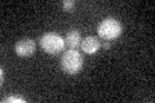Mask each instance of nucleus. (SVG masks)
<instances>
[{"mask_svg":"<svg viewBox=\"0 0 155 103\" xmlns=\"http://www.w3.org/2000/svg\"><path fill=\"white\" fill-rule=\"evenodd\" d=\"M83 67V56L76 49H69L61 57V68L62 71L69 73V75H75L80 72Z\"/></svg>","mask_w":155,"mask_h":103,"instance_id":"f257e3e1","label":"nucleus"},{"mask_svg":"<svg viewBox=\"0 0 155 103\" xmlns=\"http://www.w3.org/2000/svg\"><path fill=\"white\" fill-rule=\"evenodd\" d=\"M123 31L122 23H120L118 19L115 18H105L100 22L98 27H97V32H98V36L105 39V40H114V39L119 37L120 34Z\"/></svg>","mask_w":155,"mask_h":103,"instance_id":"f03ea898","label":"nucleus"},{"mask_svg":"<svg viewBox=\"0 0 155 103\" xmlns=\"http://www.w3.org/2000/svg\"><path fill=\"white\" fill-rule=\"evenodd\" d=\"M41 49L48 54H58L65 48V39L56 32H47L39 40Z\"/></svg>","mask_w":155,"mask_h":103,"instance_id":"7ed1b4c3","label":"nucleus"},{"mask_svg":"<svg viewBox=\"0 0 155 103\" xmlns=\"http://www.w3.org/2000/svg\"><path fill=\"white\" fill-rule=\"evenodd\" d=\"M35 49H36V43L35 40H32L30 37L21 39L14 45V52L19 57H30L34 54Z\"/></svg>","mask_w":155,"mask_h":103,"instance_id":"20e7f679","label":"nucleus"},{"mask_svg":"<svg viewBox=\"0 0 155 103\" xmlns=\"http://www.w3.org/2000/svg\"><path fill=\"white\" fill-rule=\"evenodd\" d=\"M80 48L85 54H94L96 52H98V49L101 48V43L98 40V37H96L93 35H89L84 39H81Z\"/></svg>","mask_w":155,"mask_h":103,"instance_id":"39448f33","label":"nucleus"},{"mask_svg":"<svg viewBox=\"0 0 155 103\" xmlns=\"http://www.w3.org/2000/svg\"><path fill=\"white\" fill-rule=\"evenodd\" d=\"M81 43V34L78 28H72L65 36V44L70 49H76L78 47H80Z\"/></svg>","mask_w":155,"mask_h":103,"instance_id":"423d86ee","label":"nucleus"},{"mask_svg":"<svg viewBox=\"0 0 155 103\" xmlns=\"http://www.w3.org/2000/svg\"><path fill=\"white\" fill-rule=\"evenodd\" d=\"M75 7V3L72 2V0H65V2H62V8L65 9L66 12H71L72 9Z\"/></svg>","mask_w":155,"mask_h":103,"instance_id":"0eeeda50","label":"nucleus"},{"mask_svg":"<svg viewBox=\"0 0 155 103\" xmlns=\"http://www.w3.org/2000/svg\"><path fill=\"white\" fill-rule=\"evenodd\" d=\"M3 102L4 103H8V102H19V103H25L26 101L25 99H22V98H19V97H9V98H7V99H3Z\"/></svg>","mask_w":155,"mask_h":103,"instance_id":"6e6552de","label":"nucleus"},{"mask_svg":"<svg viewBox=\"0 0 155 103\" xmlns=\"http://www.w3.org/2000/svg\"><path fill=\"white\" fill-rule=\"evenodd\" d=\"M101 47H104L105 49H110V48H111V43H110V41H105Z\"/></svg>","mask_w":155,"mask_h":103,"instance_id":"1a4fd4ad","label":"nucleus"}]
</instances>
